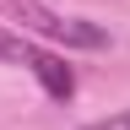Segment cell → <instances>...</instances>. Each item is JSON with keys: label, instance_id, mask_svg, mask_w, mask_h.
<instances>
[{"label": "cell", "instance_id": "2", "mask_svg": "<svg viewBox=\"0 0 130 130\" xmlns=\"http://www.w3.org/2000/svg\"><path fill=\"white\" fill-rule=\"evenodd\" d=\"M0 65L32 71V76H38V87H43V98H54V103H71V98H76V71H71L60 54L27 43L22 32H11V27H0Z\"/></svg>", "mask_w": 130, "mask_h": 130}, {"label": "cell", "instance_id": "1", "mask_svg": "<svg viewBox=\"0 0 130 130\" xmlns=\"http://www.w3.org/2000/svg\"><path fill=\"white\" fill-rule=\"evenodd\" d=\"M0 16L49 38V43H65V49H108V27L87 22V16H65L54 6H43V0H0Z\"/></svg>", "mask_w": 130, "mask_h": 130}, {"label": "cell", "instance_id": "3", "mask_svg": "<svg viewBox=\"0 0 130 130\" xmlns=\"http://www.w3.org/2000/svg\"><path fill=\"white\" fill-rule=\"evenodd\" d=\"M81 130H130V108L108 114V119H92V125H81Z\"/></svg>", "mask_w": 130, "mask_h": 130}]
</instances>
